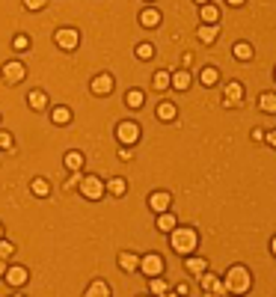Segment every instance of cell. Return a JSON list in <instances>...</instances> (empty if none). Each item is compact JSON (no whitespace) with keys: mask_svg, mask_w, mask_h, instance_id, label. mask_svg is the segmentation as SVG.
<instances>
[{"mask_svg":"<svg viewBox=\"0 0 276 297\" xmlns=\"http://www.w3.org/2000/svg\"><path fill=\"white\" fill-rule=\"evenodd\" d=\"M143 101H146V98H143V92H140V89H131V92L125 95V104L134 107V110H137V107H143Z\"/></svg>","mask_w":276,"mask_h":297,"instance_id":"cell-23","label":"cell"},{"mask_svg":"<svg viewBox=\"0 0 276 297\" xmlns=\"http://www.w3.org/2000/svg\"><path fill=\"white\" fill-rule=\"evenodd\" d=\"M3 274H6V264L0 262V277H3Z\"/></svg>","mask_w":276,"mask_h":297,"instance_id":"cell-38","label":"cell"},{"mask_svg":"<svg viewBox=\"0 0 276 297\" xmlns=\"http://www.w3.org/2000/svg\"><path fill=\"white\" fill-rule=\"evenodd\" d=\"M116 137H119V143H125V146L137 143V140H140V128H137V122H122L119 128H116Z\"/></svg>","mask_w":276,"mask_h":297,"instance_id":"cell-4","label":"cell"},{"mask_svg":"<svg viewBox=\"0 0 276 297\" xmlns=\"http://www.w3.org/2000/svg\"><path fill=\"white\" fill-rule=\"evenodd\" d=\"M235 60H253V45L238 42V45H235Z\"/></svg>","mask_w":276,"mask_h":297,"instance_id":"cell-25","label":"cell"},{"mask_svg":"<svg viewBox=\"0 0 276 297\" xmlns=\"http://www.w3.org/2000/svg\"><path fill=\"white\" fill-rule=\"evenodd\" d=\"M199 277H202V288H205V291H211V294H226V291H229V288H226V282H220V277L205 274V271H202Z\"/></svg>","mask_w":276,"mask_h":297,"instance_id":"cell-7","label":"cell"},{"mask_svg":"<svg viewBox=\"0 0 276 297\" xmlns=\"http://www.w3.org/2000/svg\"><path fill=\"white\" fill-rule=\"evenodd\" d=\"M170 84H173L175 89H187L190 87V71H175V74H170Z\"/></svg>","mask_w":276,"mask_h":297,"instance_id":"cell-16","label":"cell"},{"mask_svg":"<svg viewBox=\"0 0 276 297\" xmlns=\"http://www.w3.org/2000/svg\"><path fill=\"white\" fill-rule=\"evenodd\" d=\"M80 191H84V196H87V199H101V193H104V184H101V178H95V175H89V178H84V184H80Z\"/></svg>","mask_w":276,"mask_h":297,"instance_id":"cell-6","label":"cell"},{"mask_svg":"<svg viewBox=\"0 0 276 297\" xmlns=\"http://www.w3.org/2000/svg\"><path fill=\"white\" fill-rule=\"evenodd\" d=\"M217 77H220V71L214 69V66H208V69H202V74H199V80H202L205 87H214V84H217Z\"/></svg>","mask_w":276,"mask_h":297,"instance_id":"cell-21","label":"cell"},{"mask_svg":"<svg viewBox=\"0 0 276 297\" xmlns=\"http://www.w3.org/2000/svg\"><path fill=\"white\" fill-rule=\"evenodd\" d=\"M0 235H3V229H0Z\"/></svg>","mask_w":276,"mask_h":297,"instance_id":"cell-41","label":"cell"},{"mask_svg":"<svg viewBox=\"0 0 276 297\" xmlns=\"http://www.w3.org/2000/svg\"><path fill=\"white\" fill-rule=\"evenodd\" d=\"M157 116H160L163 122H173V119H175V107L170 104V101H163V104L157 107Z\"/></svg>","mask_w":276,"mask_h":297,"instance_id":"cell-27","label":"cell"},{"mask_svg":"<svg viewBox=\"0 0 276 297\" xmlns=\"http://www.w3.org/2000/svg\"><path fill=\"white\" fill-rule=\"evenodd\" d=\"M104 191H110L113 196H125V191H128V184H125V178H113Z\"/></svg>","mask_w":276,"mask_h":297,"instance_id":"cell-24","label":"cell"},{"mask_svg":"<svg viewBox=\"0 0 276 297\" xmlns=\"http://www.w3.org/2000/svg\"><path fill=\"white\" fill-rule=\"evenodd\" d=\"M27 104L33 107V110H45V107H48V95H45L42 89H33V92L27 95Z\"/></svg>","mask_w":276,"mask_h":297,"instance_id":"cell-12","label":"cell"},{"mask_svg":"<svg viewBox=\"0 0 276 297\" xmlns=\"http://www.w3.org/2000/svg\"><path fill=\"white\" fill-rule=\"evenodd\" d=\"M196 3H208V0H196Z\"/></svg>","mask_w":276,"mask_h":297,"instance_id":"cell-40","label":"cell"},{"mask_svg":"<svg viewBox=\"0 0 276 297\" xmlns=\"http://www.w3.org/2000/svg\"><path fill=\"white\" fill-rule=\"evenodd\" d=\"M12 48H15V51H30V39H27V36H15Z\"/></svg>","mask_w":276,"mask_h":297,"instance_id":"cell-34","label":"cell"},{"mask_svg":"<svg viewBox=\"0 0 276 297\" xmlns=\"http://www.w3.org/2000/svg\"><path fill=\"white\" fill-rule=\"evenodd\" d=\"M226 98H229V104H238L243 98V87L238 84V80H232L229 87H226Z\"/></svg>","mask_w":276,"mask_h":297,"instance_id":"cell-14","label":"cell"},{"mask_svg":"<svg viewBox=\"0 0 276 297\" xmlns=\"http://www.w3.org/2000/svg\"><path fill=\"white\" fill-rule=\"evenodd\" d=\"M199 42H205V45H211V42H214V39H217V36H220V24H202V27H199Z\"/></svg>","mask_w":276,"mask_h":297,"instance_id":"cell-10","label":"cell"},{"mask_svg":"<svg viewBox=\"0 0 276 297\" xmlns=\"http://www.w3.org/2000/svg\"><path fill=\"white\" fill-rule=\"evenodd\" d=\"M170 244H173L175 253H193L196 244H199V238H196V232H193V229H173Z\"/></svg>","mask_w":276,"mask_h":297,"instance_id":"cell-1","label":"cell"},{"mask_svg":"<svg viewBox=\"0 0 276 297\" xmlns=\"http://www.w3.org/2000/svg\"><path fill=\"white\" fill-rule=\"evenodd\" d=\"M202 21H205V24L220 21V9H217V6H211V3H205V6H202Z\"/></svg>","mask_w":276,"mask_h":297,"instance_id":"cell-22","label":"cell"},{"mask_svg":"<svg viewBox=\"0 0 276 297\" xmlns=\"http://www.w3.org/2000/svg\"><path fill=\"white\" fill-rule=\"evenodd\" d=\"M170 87V71H157L155 74V89H167Z\"/></svg>","mask_w":276,"mask_h":297,"instance_id":"cell-32","label":"cell"},{"mask_svg":"<svg viewBox=\"0 0 276 297\" xmlns=\"http://www.w3.org/2000/svg\"><path fill=\"white\" fill-rule=\"evenodd\" d=\"M149 288H152L155 294H167V282L160 280V277H152V282H149Z\"/></svg>","mask_w":276,"mask_h":297,"instance_id":"cell-33","label":"cell"},{"mask_svg":"<svg viewBox=\"0 0 276 297\" xmlns=\"http://www.w3.org/2000/svg\"><path fill=\"white\" fill-rule=\"evenodd\" d=\"M92 92H95V95H110V92H113V77H110V74H98V77L92 80Z\"/></svg>","mask_w":276,"mask_h":297,"instance_id":"cell-9","label":"cell"},{"mask_svg":"<svg viewBox=\"0 0 276 297\" xmlns=\"http://www.w3.org/2000/svg\"><path fill=\"white\" fill-rule=\"evenodd\" d=\"M140 271H143L146 277H160V274H163V259H160L157 253H149V256L140 259Z\"/></svg>","mask_w":276,"mask_h":297,"instance_id":"cell-3","label":"cell"},{"mask_svg":"<svg viewBox=\"0 0 276 297\" xmlns=\"http://www.w3.org/2000/svg\"><path fill=\"white\" fill-rule=\"evenodd\" d=\"M66 167H69L71 173H80V167H84V155H80V152H69V155H66Z\"/></svg>","mask_w":276,"mask_h":297,"instance_id":"cell-19","label":"cell"},{"mask_svg":"<svg viewBox=\"0 0 276 297\" xmlns=\"http://www.w3.org/2000/svg\"><path fill=\"white\" fill-rule=\"evenodd\" d=\"M149 205H152V208L157 211V214H160V211H167L170 208V193H155V196H152V199H149Z\"/></svg>","mask_w":276,"mask_h":297,"instance_id":"cell-15","label":"cell"},{"mask_svg":"<svg viewBox=\"0 0 276 297\" xmlns=\"http://www.w3.org/2000/svg\"><path fill=\"white\" fill-rule=\"evenodd\" d=\"M119 267H122V271H137L140 259L134 256V253H122V256H119Z\"/></svg>","mask_w":276,"mask_h":297,"instance_id":"cell-17","label":"cell"},{"mask_svg":"<svg viewBox=\"0 0 276 297\" xmlns=\"http://www.w3.org/2000/svg\"><path fill=\"white\" fill-rule=\"evenodd\" d=\"M3 277H6L9 285H24V282H27V271H24V267H9Z\"/></svg>","mask_w":276,"mask_h":297,"instance_id":"cell-13","label":"cell"},{"mask_svg":"<svg viewBox=\"0 0 276 297\" xmlns=\"http://www.w3.org/2000/svg\"><path fill=\"white\" fill-rule=\"evenodd\" d=\"M30 191H33L36 196H48V193H51V187H48V181H45V178H36L33 184H30Z\"/></svg>","mask_w":276,"mask_h":297,"instance_id":"cell-30","label":"cell"},{"mask_svg":"<svg viewBox=\"0 0 276 297\" xmlns=\"http://www.w3.org/2000/svg\"><path fill=\"white\" fill-rule=\"evenodd\" d=\"M229 3H232V6H241L243 0H229Z\"/></svg>","mask_w":276,"mask_h":297,"instance_id":"cell-39","label":"cell"},{"mask_svg":"<svg viewBox=\"0 0 276 297\" xmlns=\"http://www.w3.org/2000/svg\"><path fill=\"white\" fill-rule=\"evenodd\" d=\"M0 149H6V152L12 149V137L9 134H0Z\"/></svg>","mask_w":276,"mask_h":297,"instance_id":"cell-36","label":"cell"},{"mask_svg":"<svg viewBox=\"0 0 276 297\" xmlns=\"http://www.w3.org/2000/svg\"><path fill=\"white\" fill-rule=\"evenodd\" d=\"M152 57H155V45H149V42L137 45V60H152Z\"/></svg>","mask_w":276,"mask_h":297,"instance_id":"cell-31","label":"cell"},{"mask_svg":"<svg viewBox=\"0 0 276 297\" xmlns=\"http://www.w3.org/2000/svg\"><path fill=\"white\" fill-rule=\"evenodd\" d=\"M57 45L63 48V51H74L77 48V42H80V36H77V30H57Z\"/></svg>","mask_w":276,"mask_h":297,"instance_id":"cell-5","label":"cell"},{"mask_svg":"<svg viewBox=\"0 0 276 297\" xmlns=\"http://www.w3.org/2000/svg\"><path fill=\"white\" fill-rule=\"evenodd\" d=\"M226 288H229V291H235V294L250 291V274H246L243 267H232V271H229V277H226Z\"/></svg>","mask_w":276,"mask_h":297,"instance_id":"cell-2","label":"cell"},{"mask_svg":"<svg viewBox=\"0 0 276 297\" xmlns=\"http://www.w3.org/2000/svg\"><path fill=\"white\" fill-rule=\"evenodd\" d=\"M110 294V285L107 282H92L87 288V297H107Z\"/></svg>","mask_w":276,"mask_h":297,"instance_id":"cell-20","label":"cell"},{"mask_svg":"<svg viewBox=\"0 0 276 297\" xmlns=\"http://www.w3.org/2000/svg\"><path fill=\"white\" fill-rule=\"evenodd\" d=\"M157 229H160V232H173L175 229V214L160 211V217H157Z\"/></svg>","mask_w":276,"mask_h":297,"instance_id":"cell-18","label":"cell"},{"mask_svg":"<svg viewBox=\"0 0 276 297\" xmlns=\"http://www.w3.org/2000/svg\"><path fill=\"white\" fill-rule=\"evenodd\" d=\"M140 24H143V27H157V24H160V12L152 9V6L143 9V12H140Z\"/></svg>","mask_w":276,"mask_h":297,"instance_id":"cell-11","label":"cell"},{"mask_svg":"<svg viewBox=\"0 0 276 297\" xmlns=\"http://www.w3.org/2000/svg\"><path fill=\"white\" fill-rule=\"evenodd\" d=\"M259 107H261V110H267V113H273V110H276V98H273V92H264V95L259 98Z\"/></svg>","mask_w":276,"mask_h":297,"instance_id":"cell-28","label":"cell"},{"mask_svg":"<svg viewBox=\"0 0 276 297\" xmlns=\"http://www.w3.org/2000/svg\"><path fill=\"white\" fill-rule=\"evenodd\" d=\"M12 250H15V247L9 244V241H0V259H9V256H12Z\"/></svg>","mask_w":276,"mask_h":297,"instance_id":"cell-35","label":"cell"},{"mask_svg":"<svg viewBox=\"0 0 276 297\" xmlns=\"http://www.w3.org/2000/svg\"><path fill=\"white\" fill-rule=\"evenodd\" d=\"M24 6H27V9H42L45 0H24Z\"/></svg>","mask_w":276,"mask_h":297,"instance_id":"cell-37","label":"cell"},{"mask_svg":"<svg viewBox=\"0 0 276 297\" xmlns=\"http://www.w3.org/2000/svg\"><path fill=\"white\" fill-rule=\"evenodd\" d=\"M51 119H53V122H57V125H66V122H69V119H71L69 107H57V110H53V113H51Z\"/></svg>","mask_w":276,"mask_h":297,"instance_id":"cell-29","label":"cell"},{"mask_svg":"<svg viewBox=\"0 0 276 297\" xmlns=\"http://www.w3.org/2000/svg\"><path fill=\"white\" fill-rule=\"evenodd\" d=\"M187 271L199 277L202 271H208V262H205V259H199V256H196V259H187Z\"/></svg>","mask_w":276,"mask_h":297,"instance_id":"cell-26","label":"cell"},{"mask_svg":"<svg viewBox=\"0 0 276 297\" xmlns=\"http://www.w3.org/2000/svg\"><path fill=\"white\" fill-rule=\"evenodd\" d=\"M3 80L6 84H21L24 80V66L21 63H3Z\"/></svg>","mask_w":276,"mask_h":297,"instance_id":"cell-8","label":"cell"}]
</instances>
